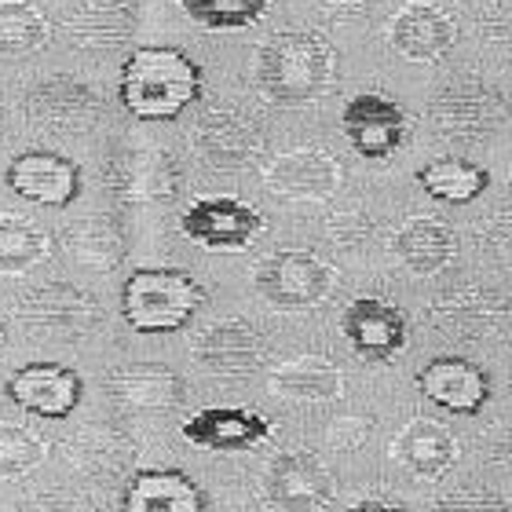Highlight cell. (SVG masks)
I'll use <instances>...</instances> for the list:
<instances>
[{
    "label": "cell",
    "mask_w": 512,
    "mask_h": 512,
    "mask_svg": "<svg viewBox=\"0 0 512 512\" xmlns=\"http://www.w3.org/2000/svg\"><path fill=\"white\" fill-rule=\"evenodd\" d=\"M341 77V59L326 37L311 30H286L256 48L253 81L275 107H304L330 96Z\"/></svg>",
    "instance_id": "obj_1"
},
{
    "label": "cell",
    "mask_w": 512,
    "mask_h": 512,
    "mask_svg": "<svg viewBox=\"0 0 512 512\" xmlns=\"http://www.w3.org/2000/svg\"><path fill=\"white\" fill-rule=\"evenodd\" d=\"M205 92L202 66L169 44H143L125 55L118 77L121 107L136 121H176Z\"/></svg>",
    "instance_id": "obj_2"
},
{
    "label": "cell",
    "mask_w": 512,
    "mask_h": 512,
    "mask_svg": "<svg viewBox=\"0 0 512 512\" xmlns=\"http://www.w3.org/2000/svg\"><path fill=\"white\" fill-rule=\"evenodd\" d=\"M205 289L180 267H139L121 286V319L143 337H161L191 326L202 311Z\"/></svg>",
    "instance_id": "obj_3"
},
{
    "label": "cell",
    "mask_w": 512,
    "mask_h": 512,
    "mask_svg": "<svg viewBox=\"0 0 512 512\" xmlns=\"http://www.w3.org/2000/svg\"><path fill=\"white\" fill-rule=\"evenodd\" d=\"M428 121L443 139L476 143L494 136L509 121V99L476 74H454L436 88L428 103Z\"/></svg>",
    "instance_id": "obj_4"
},
{
    "label": "cell",
    "mask_w": 512,
    "mask_h": 512,
    "mask_svg": "<svg viewBox=\"0 0 512 512\" xmlns=\"http://www.w3.org/2000/svg\"><path fill=\"white\" fill-rule=\"evenodd\" d=\"M253 286L271 308L308 311L330 300L333 286H337V271L311 249H275L256 260Z\"/></svg>",
    "instance_id": "obj_5"
},
{
    "label": "cell",
    "mask_w": 512,
    "mask_h": 512,
    "mask_svg": "<svg viewBox=\"0 0 512 512\" xmlns=\"http://www.w3.org/2000/svg\"><path fill=\"white\" fill-rule=\"evenodd\" d=\"M260 491L278 512H322L337 498V480L319 454L282 450L264 465Z\"/></svg>",
    "instance_id": "obj_6"
},
{
    "label": "cell",
    "mask_w": 512,
    "mask_h": 512,
    "mask_svg": "<svg viewBox=\"0 0 512 512\" xmlns=\"http://www.w3.org/2000/svg\"><path fill=\"white\" fill-rule=\"evenodd\" d=\"M180 231L187 242L209 253H242L260 238L264 216L235 194H209V198H194L183 209Z\"/></svg>",
    "instance_id": "obj_7"
},
{
    "label": "cell",
    "mask_w": 512,
    "mask_h": 512,
    "mask_svg": "<svg viewBox=\"0 0 512 512\" xmlns=\"http://www.w3.org/2000/svg\"><path fill=\"white\" fill-rule=\"evenodd\" d=\"M15 315L37 337H85L103 322L99 300L70 282H48L30 289L15 304Z\"/></svg>",
    "instance_id": "obj_8"
},
{
    "label": "cell",
    "mask_w": 512,
    "mask_h": 512,
    "mask_svg": "<svg viewBox=\"0 0 512 512\" xmlns=\"http://www.w3.org/2000/svg\"><path fill=\"white\" fill-rule=\"evenodd\" d=\"M4 183L11 194H19L26 202L48 205V209H66L81 198L85 172L74 158H66L59 150H22L8 161Z\"/></svg>",
    "instance_id": "obj_9"
},
{
    "label": "cell",
    "mask_w": 512,
    "mask_h": 512,
    "mask_svg": "<svg viewBox=\"0 0 512 512\" xmlns=\"http://www.w3.org/2000/svg\"><path fill=\"white\" fill-rule=\"evenodd\" d=\"M341 128L359 158L384 161L406 143L410 118H406V110L392 96H384V92H359V96L344 103Z\"/></svg>",
    "instance_id": "obj_10"
},
{
    "label": "cell",
    "mask_w": 512,
    "mask_h": 512,
    "mask_svg": "<svg viewBox=\"0 0 512 512\" xmlns=\"http://www.w3.org/2000/svg\"><path fill=\"white\" fill-rule=\"evenodd\" d=\"M4 395L11 403L33 417H48V421H63L81 406L85 399V381L74 366L63 363H26L11 370L4 381Z\"/></svg>",
    "instance_id": "obj_11"
},
{
    "label": "cell",
    "mask_w": 512,
    "mask_h": 512,
    "mask_svg": "<svg viewBox=\"0 0 512 512\" xmlns=\"http://www.w3.org/2000/svg\"><path fill=\"white\" fill-rule=\"evenodd\" d=\"M191 355L213 377H253L267 363V337L249 319H220L194 337Z\"/></svg>",
    "instance_id": "obj_12"
},
{
    "label": "cell",
    "mask_w": 512,
    "mask_h": 512,
    "mask_svg": "<svg viewBox=\"0 0 512 512\" xmlns=\"http://www.w3.org/2000/svg\"><path fill=\"white\" fill-rule=\"evenodd\" d=\"M341 183L344 165L322 147H293L264 169V187L286 202H326Z\"/></svg>",
    "instance_id": "obj_13"
},
{
    "label": "cell",
    "mask_w": 512,
    "mask_h": 512,
    "mask_svg": "<svg viewBox=\"0 0 512 512\" xmlns=\"http://www.w3.org/2000/svg\"><path fill=\"white\" fill-rule=\"evenodd\" d=\"M344 341L366 363H392L410 341V322L392 300L355 297L341 315Z\"/></svg>",
    "instance_id": "obj_14"
},
{
    "label": "cell",
    "mask_w": 512,
    "mask_h": 512,
    "mask_svg": "<svg viewBox=\"0 0 512 512\" xmlns=\"http://www.w3.org/2000/svg\"><path fill=\"white\" fill-rule=\"evenodd\" d=\"M417 392L447 414L476 417L491 403V377L465 355H436L417 370Z\"/></svg>",
    "instance_id": "obj_15"
},
{
    "label": "cell",
    "mask_w": 512,
    "mask_h": 512,
    "mask_svg": "<svg viewBox=\"0 0 512 512\" xmlns=\"http://www.w3.org/2000/svg\"><path fill=\"white\" fill-rule=\"evenodd\" d=\"M180 436L198 450L242 454V450L264 447L275 436V425L249 406H205L198 414L183 417Z\"/></svg>",
    "instance_id": "obj_16"
},
{
    "label": "cell",
    "mask_w": 512,
    "mask_h": 512,
    "mask_svg": "<svg viewBox=\"0 0 512 512\" xmlns=\"http://www.w3.org/2000/svg\"><path fill=\"white\" fill-rule=\"evenodd\" d=\"M428 322L447 337L483 341V337H498L509 330L512 304L483 286H458L428 308Z\"/></svg>",
    "instance_id": "obj_17"
},
{
    "label": "cell",
    "mask_w": 512,
    "mask_h": 512,
    "mask_svg": "<svg viewBox=\"0 0 512 512\" xmlns=\"http://www.w3.org/2000/svg\"><path fill=\"white\" fill-rule=\"evenodd\" d=\"M388 41L410 63H436L458 44V22L439 4L410 0L388 19Z\"/></svg>",
    "instance_id": "obj_18"
},
{
    "label": "cell",
    "mask_w": 512,
    "mask_h": 512,
    "mask_svg": "<svg viewBox=\"0 0 512 512\" xmlns=\"http://www.w3.org/2000/svg\"><path fill=\"white\" fill-rule=\"evenodd\" d=\"M194 147L213 169H246L264 150V132L242 110L213 107L194 125Z\"/></svg>",
    "instance_id": "obj_19"
},
{
    "label": "cell",
    "mask_w": 512,
    "mask_h": 512,
    "mask_svg": "<svg viewBox=\"0 0 512 512\" xmlns=\"http://www.w3.org/2000/svg\"><path fill=\"white\" fill-rule=\"evenodd\" d=\"M107 395L128 414H169L183 406L187 384L165 363H125L107 374Z\"/></svg>",
    "instance_id": "obj_20"
},
{
    "label": "cell",
    "mask_w": 512,
    "mask_h": 512,
    "mask_svg": "<svg viewBox=\"0 0 512 512\" xmlns=\"http://www.w3.org/2000/svg\"><path fill=\"white\" fill-rule=\"evenodd\" d=\"M22 110L33 125L55 128V132H77L99 118V96L88 81L63 74L33 85L22 99Z\"/></svg>",
    "instance_id": "obj_21"
},
{
    "label": "cell",
    "mask_w": 512,
    "mask_h": 512,
    "mask_svg": "<svg viewBox=\"0 0 512 512\" xmlns=\"http://www.w3.org/2000/svg\"><path fill=\"white\" fill-rule=\"evenodd\" d=\"M107 187L125 202H169L180 191V169L158 147H128L110 158Z\"/></svg>",
    "instance_id": "obj_22"
},
{
    "label": "cell",
    "mask_w": 512,
    "mask_h": 512,
    "mask_svg": "<svg viewBox=\"0 0 512 512\" xmlns=\"http://www.w3.org/2000/svg\"><path fill=\"white\" fill-rule=\"evenodd\" d=\"M136 33V8L128 0H85L63 19V37L81 52H121Z\"/></svg>",
    "instance_id": "obj_23"
},
{
    "label": "cell",
    "mask_w": 512,
    "mask_h": 512,
    "mask_svg": "<svg viewBox=\"0 0 512 512\" xmlns=\"http://www.w3.org/2000/svg\"><path fill=\"white\" fill-rule=\"evenodd\" d=\"M461 447L447 425L432 417H414L406 421L392 439V461L417 480H439L454 469Z\"/></svg>",
    "instance_id": "obj_24"
},
{
    "label": "cell",
    "mask_w": 512,
    "mask_h": 512,
    "mask_svg": "<svg viewBox=\"0 0 512 512\" xmlns=\"http://www.w3.org/2000/svg\"><path fill=\"white\" fill-rule=\"evenodd\" d=\"M392 253L410 275H439L458 256V235L436 216H406L403 224L395 227Z\"/></svg>",
    "instance_id": "obj_25"
},
{
    "label": "cell",
    "mask_w": 512,
    "mask_h": 512,
    "mask_svg": "<svg viewBox=\"0 0 512 512\" xmlns=\"http://www.w3.org/2000/svg\"><path fill=\"white\" fill-rule=\"evenodd\" d=\"M205 491L180 469H139L125 483L121 512H202Z\"/></svg>",
    "instance_id": "obj_26"
},
{
    "label": "cell",
    "mask_w": 512,
    "mask_h": 512,
    "mask_svg": "<svg viewBox=\"0 0 512 512\" xmlns=\"http://www.w3.org/2000/svg\"><path fill=\"white\" fill-rule=\"evenodd\" d=\"M271 392L289 403H333L344 395L341 366L330 363L326 355H297L278 363L267 377Z\"/></svg>",
    "instance_id": "obj_27"
},
{
    "label": "cell",
    "mask_w": 512,
    "mask_h": 512,
    "mask_svg": "<svg viewBox=\"0 0 512 512\" xmlns=\"http://www.w3.org/2000/svg\"><path fill=\"white\" fill-rule=\"evenodd\" d=\"M66 458L88 476H121L136 458V443L114 425H88L66 439Z\"/></svg>",
    "instance_id": "obj_28"
},
{
    "label": "cell",
    "mask_w": 512,
    "mask_h": 512,
    "mask_svg": "<svg viewBox=\"0 0 512 512\" xmlns=\"http://www.w3.org/2000/svg\"><path fill=\"white\" fill-rule=\"evenodd\" d=\"M417 187L443 205H469L491 187V172L469 158H432L417 169Z\"/></svg>",
    "instance_id": "obj_29"
},
{
    "label": "cell",
    "mask_w": 512,
    "mask_h": 512,
    "mask_svg": "<svg viewBox=\"0 0 512 512\" xmlns=\"http://www.w3.org/2000/svg\"><path fill=\"white\" fill-rule=\"evenodd\" d=\"M66 249L81 267L110 271L125 260V238L110 216H85L66 231Z\"/></svg>",
    "instance_id": "obj_30"
},
{
    "label": "cell",
    "mask_w": 512,
    "mask_h": 512,
    "mask_svg": "<svg viewBox=\"0 0 512 512\" xmlns=\"http://www.w3.org/2000/svg\"><path fill=\"white\" fill-rule=\"evenodd\" d=\"M52 41V22L30 0H0V55L22 59Z\"/></svg>",
    "instance_id": "obj_31"
},
{
    "label": "cell",
    "mask_w": 512,
    "mask_h": 512,
    "mask_svg": "<svg viewBox=\"0 0 512 512\" xmlns=\"http://www.w3.org/2000/svg\"><path fill=\"white\" fill-rule=\"evenodd\" d=\"M52 256V238L26 216H0V275H26Z\"/></svg>",
    "instance_id": "obj_32"
},
{
    "label": "cell",
    "mask_w": 512,
    "mask_h": 512,
    "mask_svg": "<svg viewBox=\"0 0 512 512\" xmlns=\"http://www.w3.org/2000/svg\"><path fill=\"white\" fill-rule=\"evenodd\" d=\"M183 15L209 33L249 30L264 19L271 0H180Z\"/></svg>",
    "instance_id": "obj_33"
},
{
    "label": "cell",
    "mask_w": 512,
    "mask_h": 512,
    "mask_svg": "<svg viewBox=\"0 0 512 512\" xmlns=\"http://www.w3.org/2000/svg\"><path fill=\"white\" fill-rule=\"evenodd\" d=\"M48 443L26 425H0V480H19L48 461Z\"/></svg>",
    "instance_id": "obj_34"
},
{
    "label": "cell",
    "mask_w": 512,
    "mask_h": 512,
    "mask_svg": "<svg viewBox=\"0 0 512 512\" xmlns=\"http://www.w3.org/2000/svg\"><path fill=\"white\" fill-rule=\"evenodd\" d=\"M480 249L494 264L512 267V209H494L480 224Z\"/></svg>",
    "instance_id": "obj_35"
},
{
    "label": "cell",
    "mask_w": 512,
    "mask_h": 512,
    "mask_svg": "<svg viewBox=\"0 0 512 512\" xmlns=\"http://www.w3.org/2000/svg\"><path fill=\"white\" fill-rule=\"evenodd\" d=\"M476 30L487 44L512 48V0H483L476 8Z\"/></svg>",
    "instance_id": "obj_36"
},
{
    "label": "cell",
    "mask_w": 512,
    "mask_h": 512,
    "mask_svg": "<svg viewBox=\"0 0 512 512\" xmlns=\"http://www.w3.org/2000/svg\"><path fill=\"white\" fill-rule=\"evenodd\" d=\"M436 512H512V502L483 487H465V491L443 494L436 502Z\"/></svg>",
    "instance_id": "obj_37"
},
{
    "label": "cell",
    "mask_w": 512,
    "mask_h": 512,
    "mask_svg": "<svg viewBox=\"0 0 512 512\" xmlns=\"http://www.w3.org/2000/svg\"><path fill=\"white\" fill-rule=\"evenodd\" d=\"M22 512H99V498L85 491H44Z\"/></svg>",
    "instance_id": "obj_38"
},
{
    "label": "cell",
    "mask_w": 512,
    "mask_h": 512,
    "mask_svg": "<svg viewBox=\"0 0 512 512\" xmlns=\"http://www.w3.org/2000/svg\"><path fill=\"white\" fill-rule=\"evenodd\" d=\"M370 432H374V421L370 417H337L330 428H326V439H330L333 450H359L370 439Z\"/></svg>",
    "instance_id": "obj_39"
},
{
    "label": "cell",
    "mask_w": 512,
    "mask_h": 512,
    "mask_svg": "<svg viewBox=\"0 0 512 512\" xmlns=\"http://www.w3.org/2000/svg\"><path fill=\"white\" fill-rule=\"evenodd\" d=\"M348 512H406V509H399V505H392V502H377V498H366V502H355Z\"/></svg>",
    "instance_id": "obj_40"
}]
</instances>
